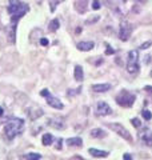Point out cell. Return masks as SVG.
Here are the masks:
<instances>
[{
  "mask_svg": "<svg viewBox=\"0 0 152 160\" xmlns=\"http://www.w3.org/2000/svg\"><path fill=\"white\" fill-rule=\"evenodd\" d=\"M123 1H127V0H123Z\"/></svg>",
  "mask_w": 152,
  "mask_h": 160,
  "instance_id": "obj_38",
  "label": "cell"
},
{
  "mask_svg": "<svg viewBox=\"0 0 152 160\" xmlns=\"http://www.w3.org/2000/svg\"><path fill=\"white\" fill-rule=\"evenodd\" d=\"M100 3H99V0H93V3H92V8L93 9H100Z\"/></svg>",
  "mask_w": 152,
  "mask_h": 160,
  "instance_id": "obj_26",
  "label": "cell"
},
{
  "mask_svg": "<svg viewBox=\"0 0 152 160\" xmlns=\"http://www.w3.org/2000/svg\"><path fill=\"white\" fill-rule=\"evenodd\" d=\"M131 123H132V125L135 128H140L141 127V123H140V120H139L137 117H133V119L131 120Z\"/></svg>",
  "mask_w": 152,
  "mask_h": 160,
  "instance_id": "obj_25",
  "label": "cell"
},
{
  "mask_svg": "<svg viewBox=\"0 0 152 160\" xmlns=\"http://www.w3.org/2000/svg\"><path fill=\"white\" fill-rule=\"evenodd\" d=\"M99 20H100V16H99V15H93L92 17H89V19L85 20V24H93V23H96V21H99Z\"/></svg>",
  "mask_w": 152,
  "mask_h": 160,
  "instance_id": "obj_23",
  "label": "cell"
},
{
  "mask_svg": "<svg viewBox=\"0 0 152 160\" xmlns=\"http://www.w3.org/2000/svg\"><path fill=\"white\" fill-rule=\"evenodd\" d=\"M40 44H41L43 47H47V45L49 44V41H48V40L45 39V37H41V39H40Z\"/></svg>",
  "mask_w": 152,
  "mask_h": 160,
  "instance_id": "obj_28",
  "label": "cell"
},
{
  "mask_svg": "<svg viewBox=\"0 0 152 160\" xmlns=\"http://www.w3.org/2000/svg\"><path fill=\"white\" fill-rule=\"evenodd\" d=\"M88 0H75V9L79 13H84L87 11Z\"/></svg>",
  "mask_w": 152,
  "mask_h": 160,
  "instance_id": "obj_9",
  "label": "cell"
},
{
  "mask_svg": "<svg viewBox=\"0 0 152 160\" xmlns=\"http://www.w3.org/2000/svg\"><path fill=\"white\" fill-rule=\"evenodd\" d=\"M144 91L152 96V85H145V87H144Z\"/></svg>",
  "mask_w": 152,
  "mask_h": 160,
  "instance_id": "obj_29",
  "label": "cell"
},
{
  "mask_svg": "<svg viewBox=\"0 0 152 160\" xmlns=\"http://www.w3.org/2000/svg\"><path fill=\"white\" fill-rule=\"evenodd\" d=\"M59 27H60V21H59L57 19H53V20L49 23V25H48V29H49L51 32H55L59 29Z\"/></svg>",
  "mask_w": 152,
  "mask_h": 160,
  "instance_id": "obj_19",
  "label": "cell"
},
{
  "mask_svg": "<svg viewBox=\"0 0 152 160\" xmlns=\"http://www.w3.org/2000/svg\"><path fill=\"white\" fill-rule=\"evenodd\" d=\"M109 89H111V84H108V83L92 85V91H95V92H107V91H109Z\"/></svg>",
  "mask_w": 152,
  "mask_h": 160,
  "instance_id": "obj_11",
  "label": "cell"
},
{
  "mask_svg": "<svg viewBox=\"0 0 152 160\" xmlns=\"http://www.w3.org/2000/svg\"><path fill=\"white\" fill-rule=\"evenodd\" d=\"M93 47H95L93 41H80L79 44H77V49H79V51H84V52L91 51Z\"/></svg>",
  "mask_w": 152,
  "mask_h": 160,
  "instance_id": "obj_10",
  "label": "cell"
},
{
  "mask_svg": "<svg viewBox=\"0 0 152 160\" xmlns=\"http://www.w3.org/2000/svg\"><path fill=\"white\" fill-rule=\"evenodd\" d=\"M61 143H63V140H61V139H59V140H57V145H56V148H57V149L61 148V145H60Z\"/></svg>",
  "mask_w": 152,
  "mask_h": 160,
  "instance_id": "obj_32",
  "label": "cell"
},
{
  "mask_svg": "<svg viewBox=\"0 0 152 160\" xmlns=\"http://www.w3.org/2000/svg\"><path fill=\"white\" fill-rule=\"evenodd\" d=\"M137 59H139V51L132 49L128 52V60L127 61H137Z\"/></svg>",
  "mask_w": 152,
  "mask_h": 160,
  "instance_id": "obj_21",
  "label": "cell"
},
{
  "mask_svg": "<svg viewBox=\"0 0 152 160\" xmlns=\"http://www.w3.org/2000/svg\"><path fill=\"white\" fill-rule=\"evenodd\" d=\"M48 124H49L51 127L56 128V129H63V128L65 127V124L63 123L61 119H51L49 121H48Z\"/></svg>",
  "mask_w": 152,
  "mask_h": 160,
  "instance_id": "obj_13",
  "label": "cell"
},
{
  "mask_svg": "<svg viewBox=\"0 0 152 160\" xmlns=\"http://www.w3.org/2000/svg\"><path fill=\"white\" fill-rule=\"evenodd\" d=\"M40 95H41L43 97L47 99L48 105H51L52 108H55V109H63V108H64L63 103H61V101L59 100L57 97H55V96L51 95L48 89H41V91H40Z\"/></svg>",
  "mask_w": 152,
  "mask_h": 160,
  "instance_id": "obj_4",
  "label": "cell"
},
{
  "mask_svg": "<svg viewBox=\"0 0 152 160\" xmlns=\"http://www.w3.org/2000/svg\"><path fill=\"white\" fill-rule=\"evenodd\" d=\"M81 32V28H76V33H80Z\"/></svg>",
  "mask_w": 152,
  "mask_h": 160,
  "instance_id": "obj_34",
  "label": "cell"
},
{
  "mask_svg": "<svg viewBox=\"0 0 152 160\" xmlns=\"http://www.w3.org/2000/svg\"><path fill=\"white\" fill-rule=\"evenodd\" d=\"M88 152H89V155H92L93 157H107L108 156V152L107 151H99V149H96V148H89Z\"/></svg>",
  "mask_w": 152,
  "mask_h": 160,
  "instance_id": "obj_14",
  "label": "cell"
},
{
  "mask_svg": "<svg viewBox=\"0 0 152 160\" xmlns=\"http://www.w3.org/2000/svg\"><path fill=\"white\" fill-rule=\"evenodd\" d=\"M112 112L111 107L105 103V101H99L97 105H96V113L100 115V116H107Z\"/></svg>",
  "mask_w": 152,
  "mask_h": 160,
  "instance_id": "obj_7",
  "label": "cell"
},
{
  "mask_svg": "<svg viewBox=\"0 0 152 160\" xmlns=\"http://www.w3.org/2000/svg\"><path fill=\"white\" fill-rule=\"evenodd\" d=\"M67 144L71 147H81L83 140H81V137H69V139H67Z\"/></svg>",
  "mask_w": 152,
  "mask_h": 160,
  "instance_id": "obj_16",
  "label": "cell"
},
{
  "mask_svg": "<svg viewBox=\"0 0 152 160\" xmlns=\"http://www.w3.org/2000/svg\"><path fill=\"white\" fill-rule=\"evenodd\" d=\"M91 136L95 139H101L105 136V132H104L101 128H93V129L91 131Z\"/></svg>",
  "mask_w": 152,
  "mask_h": 160,
  "instance_id": "obj_18",
  "label": "cell"
},
{
  "mask_svg": "<svg viewBox=\"0 0 152 160\" xmlns=\"http://www.w3.org/2000/svg\"><path fill=\"white\" fill-rule=\"evenodd\" d=\"M29 11V7L25 3H21L19 0H9V5H8V13L11 15L12 21H17L21 19L27 12Z\"/></svg>",
  "mask_w": 152,
  "mask_h": 160,
  "instance_id": "obj_2",
  "label": "cell"
},
{
  "mask_svg": "<svg viewBox=\"0 0 152 160\" xmlns=\"http://www.w3.org/2000/svg\"><path fill=\"white\" fill-rule=\"evenodd\" d=\"M15 37H16V23L8 27V40H9V43L15 41Z\"/></svg>",
  "mask_w": 152,
  "mask_h": 160,
  "instance_id": "obj_17",
  "label": "cell"
},
{
  "mask_svg": "<svg viewBox=\"0 0 152 160\" xmlns=\"http://www.w3.org/2000/svg\"><path fill=\"white\" fill-rule=\"evenodd\" d=\"M105 53H107V55H113V53H115V49H112V48H111V47H109V45H108V47H107V51H105Z\"/></svg>",
  "mask_w": 152,
  "mask_h": 160,
  "instance_id": "obj_30",
  "label": "cell"
},
{
  "mask_svg": "<svg viewBox=\"0 0 152 160\" xmlns=\"http://www.w3.org/2000/svg\"><path fill=\"white\" fill-rule=\"evenodd\" d=\"M135 99H136V96L133 95V93L128 92V91H121V92L116 96L117 104L121 105V107H127V108H128V107H132Z\"/></svg>",
  "mask_w": 152,
  "mask_h": 160,
  "instance_id": "obj_3",
  "label": "cell"
},
{
  "mask_svg": "<svg viewBox=\"0 0 152 160\" xmlns=\"http://www.w3.org/2000/svg\"><path fill=\"white\" fill-rule=\"evenodd\" d=\"M140 137H141V141H143L145 145L152 147V131L151 129H145L140 135Z\"/></svg>",
  "mask_w": 152,
  "mask_h": 160,
  "instance_id": "obj_8",
  "label": "cell"
},
{
  "mask_svg": "<svg viewBox=\"0 0 152 160\" xmlns=\"http://www.w3.org/2000/svg\"><path fill=\"white\" fill-rule=\"evenodd\" d=\"M24 129V120L15 117V119H11L7 124L4 125V135L7 136V139L12 140L15 139V136L20 135Z\"/></svg>",
  "mask_w": 152,
  "mask_h": 160,
  "instance_id": "obj_1",
  "label": "cell"
},
{
  "mask_svg": "<svg viewBox=\"0 0 152 160\" xmlns=\"http://www.w3.org/2000/svg\"><path fill=\"white\" fill-rule=\"evenodd\" d=\"M131 33H132V25H131L128 21L123 20L120 23V31H119V37L121 41H127L129 39Z\"/></svg>",
  "mask_w": 152,
  "mask_h": 160,
  "instance_id": "obj_6",
  "label": "cell"
},
{
  "mask_svg": "<svg viewBox=\"0 0 152 160\" xmlns=\"http://www.w3.org/2000/svg\"><path fill=\"white\" fill-rule=\"evenodd\" d=\"M140 65H139L137 61H127V71L129 73H137Z\"/></svg>",
  "mask_w": 152,
  "mask_h": 160,
  "instance_id": "obj_12",
  "label": "cell"
},
{
  "mask_svg": "<svg viewBox=\"0 0 152 160\" xmlns=\"http://www.w3.org/2000/svg\"><path fill=\"white\" fill-rule=\"evenodd\" d=\"M151 77H152V71H151Z\"/></svg>",
  "mask_w": 152,
  "mask_h": 160,
  "instance_id": "obj_37",
  "label": "cell"
},
{
  "mask_svg": "<svg viewBox=\"0 0 152 160\" xmlns=\"http://www.w3.org/2000/svg\"><path fill=\"white\" fill-rule=\"evenodd\" d=\"M3 112H4V111H3V108H1V107H0V116H1V115H3Z\"/></svg>",
  "mask_w": 152,
  "mask_h": 160,
  "instance_id": "obj_35",
  "label": "cell"
},
{
  "mask_svg": "<svg viewBox=\"0 0 152 160\" xmlns=\"http://www.w3.org/2000/svg\"><path fill=\"white\" fill-rule=\"evenodd\" d=\"M73 76H75V80H77V81H83V79H84V72H83V68L80 65L75 67Z\"/></svg>",
  "mask_w": 152,
  "mask_h": 160,
  "instance_id": "obj_15",
  "label": "cell"
},
{
  "mask_svg": "<svg viewBox=\"0 0 152 160\" xmlns=\"http://www.w3.org/2000/svg\"><path fill=\"white\" fill-rule=\"evenodd\" d=\"M57 1H59V3H60V1H63V0H57Z\"/></svg>",
  "mask_w": 152,
  "mask_h": 160,
  "instance_id": "obj_36",
  "label": "cell"
},
{
  "mask_svg": "<svg viewBox=\"0 0 152 160\" xmlns=\"http://www.w3.org/2000/svg\"><path fill=\"white\" fill-rule=\"evenodd\" d=\"M25 160H40L41 159V155L40 153H35V152H31V153H27L24 156Z\"/></svg>",
  "mask_w": 152,
  "mask_h": 160,
  "instance_id": "obj_22",
  "label": "cell"
},
{
  "mask_svg": "<svg viewBox=\"0 0 152 160\" xmlns=\"http://www.w3.org/2000/svg\"><path fill=\"white\" fill-rule=\"evenodd\" d=\"M141 116H143L145 120L152 119V113H151V111H148V109H143V111H141Z\"/></svg>",
  "mask_w": 152,
  "mask_h": 160,
  "instance_id": "obj_24",
  "label": "cell"
},
{
  "mask_svg": "<svg viewBox=\"0 0 152 160\" xmlns=\"http://www.w3.org/2000/svg\"><path fill=\"white\" fill-rule=\"evenodd\" d=\"M108 127L111 128L112 131H115L117 135L121 136L123 139H125L127 141H132V136H131V133L128 132L121 124H119V123H111V124H108Z\"/></svg>",
  "mask_w": 152,
  "mask_h": 160,
  "instance_id": "obj_5",
  "label": "cell"
},
{
  "mask_svg": "<svg viewBox=\"0 0 152 160\" xmlns=\"http://www.w3.org/2000/svg\"><path fill=\"white\" fill-rule=\"evenodd\" d=\"M123 159H124V160H132V157H131V155H129V153H124Z\"/></svg>",
  "mask_w": 152,
  "mask_h": 160,
  "instance_id": "obj_31",
  "label": "cell"
},
{
  "mask_svg": "<svg viewBox=\"0 0 152 160\" xmlns=\"http://www.w3.org/2000/svg\"><path fill=\"white\" fill-rule=\"evenodd\" d=\"M41 141H43V144H44V145H51V144H52V141H53V136L51 135V133H44V135H43Z\"/></svg>",
  "mask_w": 152,
  "mask_h": 160,
  "instance_id": "obj_20",
  "label": "cell"
},
{
  "mask_svg": "<svg viewBox=\"0 0 152 160\" xmlns=\"http://www.w3.org/2000/svg\"><path fill=\"white\" fill-rule=\"evenodd\" d=\"M151 44H152L151 41H145V43H143V44L140 45V49H147L148 47H151Z\"/></svg>",
  "mask_w": 152,
  "mask_h": 160,
  "instance_id": "obj_27",
  "label": "cell"
},
{
  "mask_svg": "<svg viewBox=\"0 0 152 160\" xmlns=\"http://www.w3.org/2000/svg\"><path fill=\"white\" fill-rule=\"evenodd\" d=\"M144 61H145V64L149 63V61H151V56H145V60H144Z\"/></svg>",
  "mask_w": 152,
  "mask_h": 160,
  "instance_id": "obj_33",
  "label": "cell"
}]
</instances>
